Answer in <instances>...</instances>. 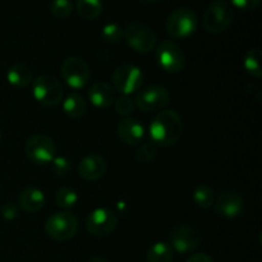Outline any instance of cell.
Wrapping results in <instances>:
<instances>
[{
    "label": "cell",
    "instance_id": "obj_13",
    "mask_svg": "<svg viewBox=\"0 0 262 262\" xmlns=\"http://www.w3.org/2000/svg\"><path fill=\"white\" fill-rule=\"evenodd\" d=\"M201 243V235L193 227L187 224L176 225L169 233V245L178 253H189Z\"/></svg>",
    "mask_w": 262,
    "mask_h": 262
},
{
    "label": "cell",
    "instance_id": "obj_23",
    "mask_svg": "<svg viewBox=\"0 0 262 262\" xmlns=\"http://www.w3.org/2000/svg\"><path fill=\"white\" fill-rule=\"evenodd\" d=\"M261 59L262 53L258 48L248 50L246 53L245 59H243V66H245V69L247 71V73L251 74L252 77H256V78H260L262 76Z\"/></svg>",
    "mask_w": 262,
    "mask_h": 262
},
{
    "label": "cell",
    "instance_id": "obj_18",
    "mask_svg": "<svg viewBox=\"0 0 262 262\" xmlns=\"http://www.w3.org/2000/svg\"><path fill=\"white\" fill-rule=\"evenodd\" d=\"M45 201L46 197L41 189L36 188V187H28L20 192L19 197H18V206L25 212L33 214L42 209Z\"/></svg>",
    "mask_w": 262,
    "mask_h": 262
},
{
    "label": "cell",
    "instance_id": "obj_35",
    "mask_svg": "<svg viewBox=\"0 0 262 262\" xmlns=\"http://www.w3.org/2000/svg\"><path fill=\"white\" fill-rule=\"evenodd\" d=\"M141 2H145V3H156L159 0H141Z\"/></svg>",
    "mask_w": 262,
    "mask_h": 262
},
{
    "label": "cell",
    "instance_id": "obj_15",
    "mask_svg": "<svg viewBox=\"0 0 262 262\" xmlns=\"http://www.w3.org/2000/svg\"><path fill=\"white\" fill-rule=\"evenodd\" d=\"M106 171V163L104 158L97 154H90L84 156L78 165V174L86 181H97Z\"/></svg>",
    "mask_w": 262,
    "mask_h": 262
},
{
    "label": "cell",
    "instance_id": "obj_32",
    "mask_svg": "<svg viewBox=\"0 0 262 262\" xmlns=\"http://www.w3.org/2000/svg\"><path fill=\"white\" fill-rule=\"evenodd\" d=\"M233 7L241 10H255L260 7L261 0H230Z\"/></svg>",
    "mask_w": 262,
    "mask_h": 262
},
{
    "label": "cell",
    "instance_id": "obj_17",
    "mask_svg": "<svg viewBox=\"0 0 262 262\" xmlns=\"http://www.w3.org/2000/svg\"><path fill=\"white\" fill-rule=\"evenodd\" d=\"M115 89L106 82H96L89 90V100L94 106L104 109L115 101Z\"/></svg>",
    "mask_w": 262,
    "mask_h": 262
},
{
    "label": "cell",
    "instance_id": "obj_24",
    "mask_svg": "<svg viewBox=\"0 0 262 262\" xmlns=\"http://www.w3.org/2000/svg\"><path fill=\"white\" fill-rule=\"evenodd\" d=\"M193 201L201 209H209L214 205L215 201V193L214 189L211 187L206 186V184H202L199 186L193 191Z\"/></svg>",
    "mask_w": 262,
    "mask_h": 262
},
{
    "label": "cell",
    "instance_id": "obj_9",
    "mask_svg": "<svg viewBox=\"0 0 262 262\" xmlns=\"http://www.w3.org/2000/svg\"><path fill=\"white\" fill-rule=\"evenodd\" d=\"M169 100H170V94H169L168 90L164 86L154 84V86H148L141 90L136 95V99L133 102L140 110L150 113L163 110L168 105Z\"/></svg>",
    "mask_w": 262,
    "mask_h": 262
},
{
    "label": "cell",
    "instance_id": "obj_22",
    "mask_svg": "<svg viewBox=\"0 0 262 262\" xmlns=\"http://www.w3.org/2000/svg\"><path fill=\"white\" fill-rule=\"evenodd\" d=\"M76 10L83 19H96L102 12L101 0H77Z\"/></svg>",
    "mask_w": 262,
    "mask_h": 262
},
{
    "label": "cell",
    "instance_id": "obj_16",
    "mask_svg": "<svg viewBox=\"0 0 262 262\" xmlns=\"http://www.w3.org/2000/svg\"><path fill=\"white\" fill-rule=\"evenodd\" d=\"M118 136L127 145H137L145 137V127L136 118H124L117 127Z\"/></svg>",
    "mask_w": 262,
    "mask_h": 262
},
{
    "label": "cell",
    "instance_id": "obj_34",
    "mask_svg": "<svg viewBox=\"0 0 262 262\" xmlns=\"http://www.w3.org/2000/svg\"><path fill=\"white\" fill-rule=\"evenodd\" d=\"M87 262H107V261L105 260V258H102V257H97V256H96V257H91V258H90V260L87 261Z\"/></svg>",
    "mask_w": 262,
    "mask_h": 262
},
{
    "label": "cell",
    "instance_id": "obj_28",
    "mask_svg": "<svg viewBox=\"0 0 262 262\" xmlns=\"http://www.w3.org/2000/svg\"><path fill=\"white\" fill-rule=\"evenodd\" d=\"M156 152H158V146L154 145L152 142L143 143L138 147L136 152V159L140 164H148L155 159Z\"/></svg>",
    "mask_w": 262,
    "mask_h": 262
},
{
    "label": "cell",
    "instance_id": "obj_29",
    "mask_svg": "<svg viewBox=\"0 0 262 262\" xmlns=\"http://www.w3.org/2000/svg\"><path fill=\"white\" fill-rule=\"evenodd\" d=\"M51 168H53L54 173L59 177L67 176L72 170L71 161L67 158H64V156H55L53 161H51Z\"/></svg>",
    "mask_w": 262,
    "mask_h": 262
},
{
    "label": "cell",
    "instance_id": "obj_5",
    "mask_svg": "<svg viewBox=\"0 0 262 262\" xmlns=\"http://www.w3.org/2000/svg\"><path fill=\"white\" fill-rule=\"evenodd\" d=\"M199 27V18L189 8L173 10L166 19V32L173 38H187L193 35Z\"/></svg>",
    "mask_w": 262,
    "mask_h": 262
},
{
    "label": "cell",
    "instance_id": "obj_3",
    "mask_svg": "<svg viewBox=\"0 0 262 262\" xmlns=\"http://www.w3.org/2000/svg\"><path fill=\"white\" fill-rule=\"evenodd\" d=\"M234 19L233 7L225 0H216L209 5L202 17V27L210 33H220L227 30Z\"/></svg>",
    "mask_w": 262,
    "mask_h": 262
},
{
    "label": "cell",
    "instance_id": "obj_27",
    "mask_svg": "<svg viewBox=\"0 0 262 262\" xmlns=\"http://www.w3.org/2000/svg\"><path fill=\"white\" fill-rule=\"evenodd\" d=\"M50 10L54 17L64 19V18L69 17L73 12V3L71 0H53Z\"/></svg>",
    "mask_w": 262,
    "mask_h": 262
},
{
    "label": "cell",
    "instance_id": "obj_6",
    "mask_svg": "<svg viewBox=\"0 0 262 262\" xmlns=\"http://www.w3.org/2000/svg\"><path fill=\"white\" fill-rule=\"evenodd\" d=\"M124 38L133 50L142 54L154 50L158 40L155 31L140 22H130L125 26Z\"/></svg>",
    "mask_w": 262,
    "mask_h": 262
},
{
    "label": "cell",
    "instance_id": "obj_26",
    "mask_svg": "<svg viewBox=\"0 0 262 262\" xmlns=\"http://www.w3.org/2000/svg\"><path fill=\"white\" fill-rule=\"evenodd\" d=\"M101 37L107 43H117L124 38V30L117 23H107L101 31Z\"/></svg>",
    "mask_w": 262,
    "mask_h": 262
},
{
    "label": "cell",
    "instance_id": "obj_33",
    "mask_svg": "<svg viewBox=\"0 0 262 262\" xmlns=\"http://www.w3.org/2000/svg\"><path fill=\"white\" fill-rule=\"evenodd\" d=\"M186 262H214V260L206 253H194Z\"/></svg>",
    "mask_w": 262,
    "mask_h": 262
},
{
    "label": "cell",
    "instance_id": "obj_12",
    "mask_svg": "<svg viewBox=\"0 0 262 262\" xmlns=\"http://www.w3.org/2000/svg\"><path fill=\"white\" fill-rule=\"evenodd\" d=\"M117 215L107 207L95 209L86 217V229L95 237H106L117 228Z\"/></svg>",
    "mask_w": 262,
    "mask_h": 262
},
{
    "label": "cell",
    "instance_id": "obj_21",
    "mask_svg": "<svg viewBox=\"0 0 262 262\" xmlns=\"http://www.w3.org/2000/svg\"><path fill=\"white\" fill-rule=\"evenodd\" d=\"M174 257V251L166 242H156L148 248V262H171Z\"/></svg>",
    "mask_w": 262,
    "mask_h": 262
},
{
    "label": "cell",
    "instance_id": "obj_25",
    "mask_svg": "<svg viewBox=\"0 0 262 262\" xmlns=\"http://www.w3.org/2000/svg\"><path fill=\"white\" fill-rule=\"evenodd\" d=\"M55 201L61 209H72L78 202V194L71 187H63V188L58 189V192H56Z\"/></svg>",
    "mask_w": 262,
    "mask_h": 262
},
{
    "label": "cell",
    "instance_id": "obj_10",
    "mask_svg": "<svg viewBox=\"0 0 262 262\" xmlns=\"http://www.w3.org/2000/svg\"><path fill=\"white\" fill-rule=\"evenodd\" d=\"M143 83V73L141 68L133 64H124L113 73V84L117 91L129 95L138 91Z\"/></svg>",
    "mask_w": 262,
    "mask_h": 262
},
{
    "label": "cell",
    "instance_id": "obj_36",
    "mask_svg": "<svg viewBox=\"0 0 262 262\" xmlns=\"http://www.w3.org/2000/svg\"><path fill=\"white\" fill-rule=\"evenodd\" d=\"M0 141H2V132H0Z\"/></svg>",
    "mask_w": 262,
    "mask_h": 262
},
{
    "label": "cell",
    "instance_id": "obj_19",
    "mask_svg": "<svg viewBox=\"0 0 262 262\" xmlns=\"http://www.w3.org/2000/svg\"><path fill=\"white\" fill-rule=\"evenodd\" d=\"M7 79L12 86L22 89L33 81L32 71L26 64H14L7 72Z\"/></svg>",
    "mask_w": 262,
    "mask_h": 262
},
{
    "label": "cell",
    "instance_id": "obj_14",
    "mask_svg": "<svg viewBox=\"0 0 262 262\" xmlns=\"http://www.w3.org/2000/svg\"><path fill=\"white\" fill-rule=\"evenodd\" d=\"M212 206L215 207L219 215L232 219V217H237L242 214L243 207H245V200L237 192L225 191L215 197Z\"/></svg>",
    "mask_w": 262,
    "mask_h": 262
},
{
    "label": "cell",
    "instance_id": "obj_30",
    "mask_svg": "<svg viewBox=\"0 0 262 262\" xmlns=\"http://www.w3.org/2000/svg\"><path fill=\"white\" fill-rule=\"evenodd\" d=\"M115 112L118 113L122 117H127L135 109V102L133 100H130L127 95H123L119 99H115Z\"/></svg>",
    "mask_w": 262,
    "mask_h": 262
},
{
    "label": "cell",
    "instance_id": "obj_1",
    "mask_svg": "<svg viewBox=\"0 0 262 262\" xmlns=\"http://www.w3.org/2000/svg\"><path fill=\"white\" fill-rule=\"evenodd\" d=\"M183 124L178 113L173 109L160 110L148 127L150 142L160 147H169L178 142Z\"/></svg>",
    "mask_w": 262,
    "mask_h": 262
},
{
    "label": "cell",
    "instance_id": "obj_11",
    "mask_svg": "<svg viewBox=\"0 0 262 262\" xmlns=\"http://www.w3.org/2000/svg\"><path fill=\"white\" fill-rule=\"evenodd\" d=\"M61 77L71 89H83L90 79V67L79 56H69L61 66Z\"/></svg>",
    "mask_w": 262,
    "mask_h": 262
},
{
    "label": "cell",
    "instance_id": "obj_7",
    "mask_svg": "<svg viewBox=\"0 0 262 262\" xmlns=\"http://www.w3.org/2000/svg\"><path fill=\"white\" fill-rule=\"evenodd\" d=\"M26 156L32 163L38 165H46L56 156V147L54 141L43 133L31 136L25 146Z\"/></svg>",
    "mask_w": 262,
    "mask_h": 262
},
{
    "label": "cell",
    "instance_id": "obj_2",
    "mask_svg": "<svg viewBox=\"0 0 262 262\" xmlns=\"http://www.w3.org/2000/svg\"><path fill=\"white\" fill-rule=\"evenodd\" d=\"M32 94L36 101L43 106L53 107L64 99V89L58 78L51 74H41L32 81Z\"/></svg>",
    "mask_w": 262,
    "mask_h": 262
},
{
    "label": "cell",
    "instance_id": "obj_20",
    "mask_svg": "<svg viewBox=\"0 0 262 262\" xmlns=\"http://www.w3.org/2000/svg\"><path fill=\"white\" fill-rule=\"evenodd\" d=\"M87 109V104L83 97L77 92H72L66 99H63V110L66 115L72 119H77L84 115Z\"/></svg>",
    "mask_w": 262,
    "mask_h": 262
},
{
    "label": "cell",
    "instance_id": "obj_8",
    "mask_svg": "<svg viewBox=\"0 0 262 262\" xmlns=\"http://www.w3.org/2000/svg\"><path fill=\"white\" fill-rule=\"evenodd\" d=\"M156 60L160 68L168 73H179L186 67V55L174 41H161L156 46Z\"/></svg>",
    "mask_w": 262,
    "mask_h": 262
},
{
    "label": "cell",
    "instance_id": "obj_4",
    "mask_svg": "<svg viewBox=\"0 0 262 262\" xmlns=\"http://www.w3.org/2000/svg\"><path fill=\"white\" fill-rule=\"evenodd\" d=\"M78 230V220L69 211L54 212L46 219L45 233L49 238L64 242L76 235Z\"/></svg>",
    "mask_w": 262,
    "mask_h": 262
},
{
    "label": "cell",
    "instance_id": "obj_31",
    "mask_svg": "<svg viewBox=\"0 0 262 262\" xmlns=\"http://www.w3.org/2000/svg\"><path fill=\"white\" fill-rule=\"evenodd\" d=\"M0 212H2V216L5 220H14L15 217H18V212L19 211H18V207L14 202L8 201L3 205Z\"/></svg>",
    "mask_w": 262,
    "mask_h": 262
}]
</instances>
